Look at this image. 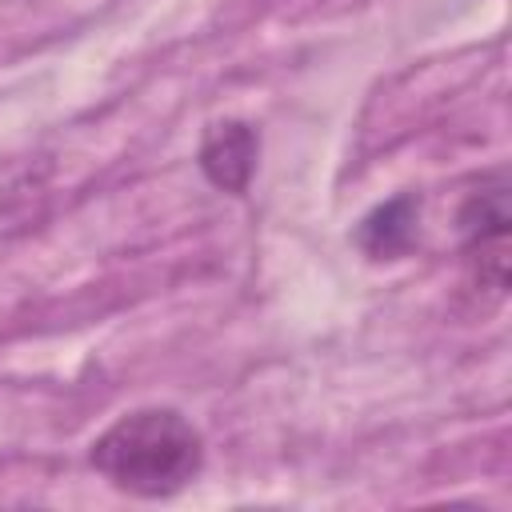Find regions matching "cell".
I'll return each mask as SVG.
<instances>
[{"label": "cell", "mask_w": 512, "mask_h": 512, "mask_svg": "<svg viewBox=\"0 0 512 512\" xmlns=\"http://www.w3.org/2000/svg\"><path fill=\"white\" fill-rule=\"evenodd\" d=\"M88 464L124 496L168 500L200 476L204 436L184 412L148 404L116 416L88 444Z\"/></svg>", "instance_id": "6da1fadb"}, {"label": "cell", "mask_w": 512, "mask_h": 512, "mask_svg": "<svg viewBox=\"0 0 512 512\" xmlns=\"http://www.w3.org/2000/svg\"><path fill=\"white\" fill-rule=\"evenodd\" d=\"M508 172L492 168L476 180V188L464 196L456 224H460V252L472 288L488 292L492 300L508 296Z\"/></svg>", "instance_id": "7a4b0ae2"}, {"label": "cell", "mask_w": 512, "mask_h": 512, "mask_svg": "<svg viewBox=\"0 0 512 512\" xmlns=\"http://www.w3.org/2000/svg\"><path fill=\"white\" fill-rule=\"evenodd\" d=\"M260 156V136L248 120H212L200 140V172L212 188L228 196H244L256 172Z\"/></svg>", "instance_id": "3957f363"}, {"label": "cell", "mask_w": 512, "mask_h": 512, "mask_svg": "<svg viewBox=\"0 0 512 512\" xmlns=\"http://www.w3.org/2000/svg\"><path fill=\"white\" fill-rule=\"evenodd\" d=\"M416 228H420V196L400 192L376 204L368 216H360L352 240L368 260H400L416 244Z\"/></svg>", "instance_id": "277c9868"}]
</instances>
